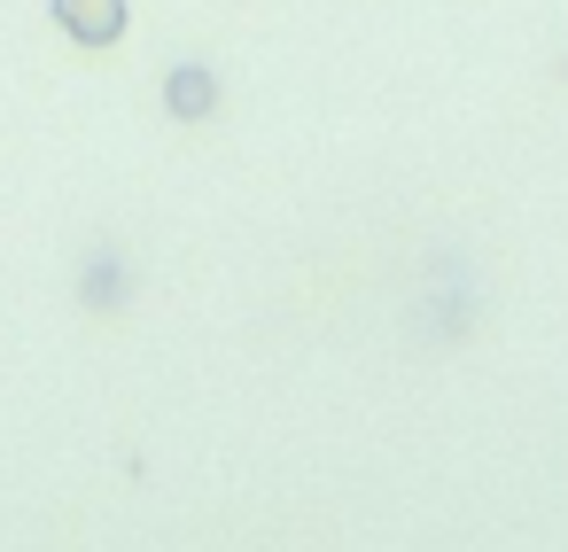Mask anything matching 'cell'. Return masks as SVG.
I'll list each match as a JSON object with an SVG mask.
<instances>
[{
	"instance_id": "2",
	"label": "cell",
	"mask_w": 568,
	"mask_h": 552,
	"mask_svg": "<svg viewBox=\"0 0 568 552\" xmlns=\"http://www.w3.org/2000/svg\"><path fill=\"white\" fill-rule=\"evenodd\" d=\"M164 110H172L180 125H203V117L219 110V79H211V63H172V79H164Z\"/></svg>"
},
{
	"instance_id": "3",
	"label": "cell",
	"mask_w": 568,
	"mask_h": 552,
	"mask_svg": "<svg viewBox=\"0 0 568 552\" xmlns=\"http://www.w3.org/2000/svg\"><path fill=\"white\" fill-rule=\"evenodd\" d=\"M79 296H87L94 311H110V304H125V257H110V249H102V257L87 265V280H79Z\"/></svg>"
},
{
	"instance_id": "1",
	"label": "cell",
	"mask_w": 568,
	"mask_h": 552,
	"mask_svg": "<svg viewBox=\"0 0 568 552\" xmlns=\"http://www.w3.org/2000/svg\"><path fill=\"white\" fill-rule=\"evenodd\" d=\"M55 24H63V40L71 48H118L125 32H133V0H55Z\"/></svg>"
}]
</instances>
